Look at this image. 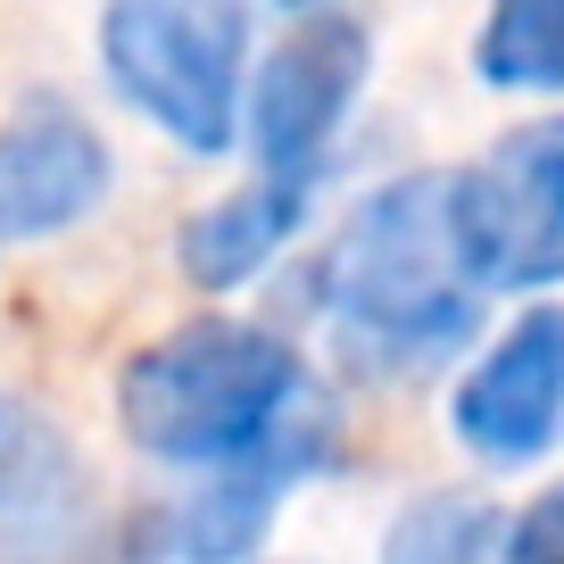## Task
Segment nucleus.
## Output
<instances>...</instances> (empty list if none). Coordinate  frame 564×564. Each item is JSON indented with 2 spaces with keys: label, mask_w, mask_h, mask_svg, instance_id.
<instances>
[{
  "label": "nucleus",
  "mask_w": 564,
  "mask_h": 564,
  "mask_svg": "<svg viewBox=\"0 0 564 564\" xmlns=\"http://www.w3.org/2000/svg\"><path fill=\"white\" fill-rule=\"evenodd\" d=\"M124 441L159 465H249V457H300L333 465L340 423L316 399L300 349L265 324L199 316L183 333L150 340L117 382Z\"/></svg>",
  "instance_id": "1"
},
{
  "label": "nucleus",
  "mask_w": 564,
  "mask_h": 564,
  "mask_svg": "<svg viewBox=\"0 0 564 564\" xmlns=\"http://www.w3.org/2000/svg\"><path fill=\"white\" fill-rule=\"evenodd\" d=\"M324 307H333L349 373H366V382L432 373L474 340L481 282L465 274L457 232H448V175L382 183L349 216L333 265H324Z\"/></svg>",
  "instance_id": "2"
},
{
  "label": "nucleus",
  "mask_w": 564,
  "mask_h": 564,
  "mask_svg": "<svg viewBox=\"0 0 564 564\" xmlns=\"http://www.w3.org/2000/svg\"><path fill=\"white\" fill-rule=\"evenodd\" d=\"M241 58L249 0H108L100 18V67L117 100L192 159H225L241 141Z\"/></svg>",
  "instance_id": "3"
},
{
  "label": "nucleus",
  "mask_w": 564,
  "mask_h": 564,
  "mask_svg": "<svg viewBox=\"0 0 564 564\" xmlns=\"http://www.w3.org/2000/svg\"><path fill=\"white\" fill-rule=\"evenodd\" d=\"M448 232L481 291H556L564 282V117L498 133L448 175Z\"/></svg>",
  "instance_id": "4"
},
{
  "label": "nucleus",
  "mask_w": 564,
  "mask_h": 564,
  "mask_svg": "<svg viewBox=\"0 0 564 564\" xmlns=\"http://www.w3.org/2000/svg\"><path fill=\"white\" fill-rule=\"evenodd\" d=\"M366 67H373V42L357 18H307L265 58L258 91H249V150H258L265 175L316 183L324 150L340 141L357 91H366Z\"/></svg>",
  "instance_id": "5"
},
{
  "label": "nucleus",
  "mask_w": 564,
  "mask_h": 564,
  "mask_svg": "<svg viewBox=\"0 0 564 564\" xmlns=\"http://www.w3.org/2000/svg\"><path fill=\"white\" fill-rule=\"evenodd\" d=\"M457 441L481 465H531L564 441V307L540 300L474 357V373L448 399Z\"/></svg>",
  "instance_id": "6"
},
{
  "label": "nucleus",
  "mask_w": 564,
  "mask_h": 564,
  "mask_svg": "<svg viewBox=\"0 0 564 564\" xmlns=\"http://www.w3.org/2000/svg\"><path fill=\"white\" fill-rule=\"evenodd\" d=\"M108 199V141L75 108L34 100L0 124V249L84 225Z\"/></svg>",
  "instance_id": "7"
},
{
  "label": "nucleus",
  "mask_w": 564,
  "mask_h": 564,
  "mask_svg": "<svg viewBox=\"0 0 564 564\" xmlns=\"http://www.w3.org/2000/svg\"><path fill=\"white\" fill-rule=\"evenodd\" d=\"M300 225H307V183H291V175H258V183H241V192H225V199H208V208L183 225V274L199 282V291H241V282H258L265 265L282 258V249L300 241Z\"/></svg>",
  "instance_id": "8"
},
{
  "label": "nucleus",
  "mask_w": 564,
  "mask_h": 564,
  "mask_svg": "<svg viewBox=\"0 0 564 564\" xmlns=\"http://www.w3.org/2000/svg\"><path fill=\"white\" fill-rule=\"evenodd\" d=\"M84 514V465L42 406L0 390V556L42 547Z\"/></svg>",
  "instance_id": "9"
},
{
  "label": "nucleus",
  "mask_w": 564,
  "mask_h": 564,
  "mask_svg": "<svg viewBox=\"0 0 564 564\" xmlns=\"http://www.w3.org/2000/svg\"><path fill=\"white\" fill-rule=\"evenodd\" d=\"M316 465L300 457H249V465H216L192 498L175 507V556L183 564H241L274 523V498L300 490Z\"/></svg>",
  "instance_id": "10"
},
{
  "label": "nucleus",
  "mask_w": 564,
  "mask_h": 564,
  "mask_svg": "<svg viewBox=\"0 0 564 564\" xmlns=\"http://www.w3.org/2000/svg\"><path fill=\"white\" fill-rule=\"evenodd\" d=\"M474 75L490 91L564 100V0H490L474 34Z\"/></svg>",
  "instance_id": "11"
},
{
  "label": "nucleus",
  "mask_w": 564,
  "mask_h": 564,
  "mask_svg": "<svg viewBox=\"0 0 564 564\" xmlns=\"http://www.w3.org/2000/svg\"><path fill=\"white\" fill-rule=\"evenodd\" d=\"M490 540H498V514L465 490H441V498H415L390 523L382 564H490Z\"/></svg>",
  "instance_id": "12"
},
{
  "label": "nucleus",
  "mask_w": 564,
  "mask_h": 564,
  "mask_svg": "<svg viewBox=\"0 0 564 564\" xmlns=\"http://www.w3.org/2000/svg\"><path fill=\"white\" fill-rule=\"evenodd\" d=\"M498 564H564V481H556V490H540V498L507 523Z\"/></svg>",
  "instance_id": "13"
},
{
  "label": "nucleus",
  "mask_w": 564,
  "mask_h": 564,
  "mask_svg": "<svg viewBox=\"0 0 564 564\" xmlns=\"http://www.w3.org/2000/svg\"><path fill=\"white\" fill-rule=\"evenodd\" d=\"M274 9H282V18H300V25H307V18H333L340 0H274Z\"/></svg>",
  "instance_id": "14"
}]
</instances>
